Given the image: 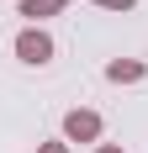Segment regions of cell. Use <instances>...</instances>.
I'll list each match as a JSON object with an SVG mask.
<instances>
[{"label":"cell","instance_id":"obj_5","mask_svg":"<svg viewBox=\"0 0 148 153\" xmlns=\"http://www.w3.org/2000/svg\"><path fill=\"white\" fill-rule=\"evenodd\" d=\"M90 5H106V11H132L138 0H90Z\"/></svg>","mask_w":148,"mask_h":153},{"label":"cell","instance_id":"obj_1","mask_svg":"<svg viewBox=\"0 0 148 153\" xmlns=\"http://www.w3.org/2000/svg\"><path fill=\"white\" fill-rule=\"evenodd\" d=\"M16 58L21 63H48L53 58V37H48L43 27H27L21 37H16Z\"/></svg>","mask_w":148,"mask_h":153},{"label":"cell","instance_id":"obj_2","mask_svg":"<svg viewBox=\"0 0 148 153\" xmlns=\"http://www.w3.org/2000/svg\"><path fill=\"white\" fill-rule=\"evenodd\" d=\"M64 137L69 143H95L101 137V116H95V111H69V116H64Z\"/></svg>","mask_w":148,"mask_h":153},{"label":"cell","instance_id":"obj_3","mask_svg":"<svg viewBox=\"0 0 148 153\" xmlns=\"http://www.w3.org/2000/svg\"><path fill=\"white\" fill-rule=\"evenodd\" d=\"M106 79H111V85H138V79H143V63H132V58H111V63H106Z\"/></svg>","mask_w":148,"mask_h":153},{"label":"cell","instance_id":"obj_7","mask_svg":"<svg viewBox=\"0 0 148 153\" xmlns=\"http://www.w3.org/2000/svg\"><path fill=\"white\" fill-rule=\"evenodd\" d=\"M95 153H122V148H117V143H101V148H95Z\"/></svg>","mask_w":148,"mask_h":153},{"label":"cell","instance_id":"obj_4","mask_svg":"<svg viewBox=\"0 0 148 153\" xmlns=\"http://www.w3.org/2000/svg\"><path fill=\"white\" fill-rule=\"evenodd\" d=\"M69 0H21V16L27 21H43V16H58Z\"/></svg>","mask_w":148,"mask_h":153},{"label":"cell","instance_id":"obj_6","mask_svg":"<svg viewBox=\"0 0 148 153\" xmlns=\"http://www.w3.org/2000/svg\"><path fill=\"white\" fill-rule=\"evenodd\" d=\"M37 153H69V148H64V143H43Z\"/></svg>","mask_w":148,"mask_h":153}]
</instances>
